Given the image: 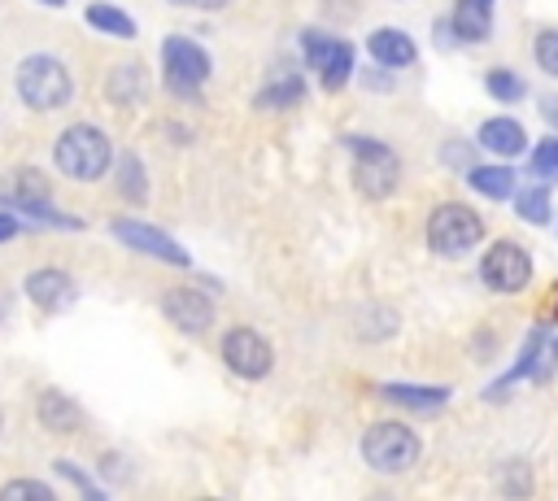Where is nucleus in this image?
Segmentation results:
<instances>
[{
	"label": "nucleus",
	"mask_w": 558,
	"mask_h": 501,
	"mask_svg": "<svg viewBox=\"0 0 558 501\" xmlns=\"http://www.w3.org/2000/svg\"><path fill=\"white\" fill-rule=\"evenodd\" d=\"M52 161L61 174L78 179V183H92V179H105V170L113 166V144L105 131L78 122L70 131L57 135V148H52Z\"/></svg>",
	"instance_id": "obj_1"
},
{
	"label": "nucleus",
	"mask_w": 558,
	"mask_h": 501,
	"mask_svg": "<svg viewBox=\"0 0 558 501\" xmlns=\"http://www.w3.org/2000/svg\"><path fill=\"white\" fill-rule=\"evenodd\" d=\"M13 83H17L22 105L35 109V113H52V109L70 105V96H74L70 70H65L57 57H48V52L26 57V61L17 65V78H13Z\"/></svg>",
	"instance_id": "obj_2"
},
{
	"label": "nucleus",
	"mask_w": 558,
	"mask_h": 501,
	"mask_svg": "<svg viewBox=\"0 0 558 501\" xmlns=\"http://www.w3.org/2000/svg\"><path fill=\"white\" fill-rule=\"evenodd\" d=\"M484 240V218L462 205V200H445L427 213V248L436 257H462Z\"/></svg>",
	"instance_id": "obj_3"
},
{
	"label": "nucleus",
	"mask_w": 558,
	"mask_h": 501,
	"mask_svg": "<svg viewBox=\"0 0 558 501\" xmlns=\"http://www.w3.org/2000/svg\"><path fill=\"white\" fill-rule=\"evenodd\" d=\"M362 457L379 475H401L418 462V436L405 423H375L362 436Z\"/></svg>",
	"instance_id": "obj_4"
},
{
	"label": "nucleus",
	"mask_w": 558,
	"mask_h": 501,
	"mask_svg": "<svg viewBox=\"0 0 558 501\" xmlns=\"http://www.w3.org/2000/svg\"><path fill=\"white\" fill-rule=\"evenodd\" d=\"M349 152H353V183L362 187V196H392L397 183H401V161L388 144L379 139H362V135H349Z\"/></svg>",
	"instance_id": "obj_5"
},
{
	"label": "nucleus",
	"mask_w": 558,
	"mask_h": 501,
	"mask_svg": "<svg viewBox=\"0 0 558 501\" xmlns=\"http://www.w3.org/2000/svg\"><path fill=\"white\" fill-rule=\"evenodd\" d=\"M480 279L488 292H501V296H514L527 288L532 279V253L514 240H497L488 244V253L480 257Z\"/></svg>",
	"instance_id": "obj_6"
},
{
	"label": "nucleus",
	"mask_w": 558,
	"mask_h": 501,
	"mask_svg": "<svg viewBox=\"0 0 558 501\" xmlns=\"http://www.w3.org/2000/svg\"><path fill=\"white\" fill-rule=\"evenodd\" d=\"M161 65H166L170 91H179V96H196L201 83L209 78V57H205V48H196V44L183 39V35H170V39L161 44Z\"/></svg>",
	"instance_id": "obj_7"
},
{
	"label": "nucleus",
	"mask_w": 558,
	"mask_h": 501,
	"mask_svg": "<svg viewBox=\"0 0 558 501\" xmlns=\"http://www.w3.org/2000/svg\"><path fill=\"white\" fill-rule=\"evenodd\" d=\"M301 48H305V61L318 70V78H323L327 91H340L349 83V74H353V48L344 39H336L327 30H305L301 35Z\"/></svg>",
	"instance_id": "obj_8"
},
{
	"label": "nucleus",
	"mask_w": 558,
	"mask_h": 501,
	"mask_svg": "<svg viewBox=\"0 0 558 501\" xmlns=\"http://www.w3.org/2000/svg\"><path fill=\"white\" fill-rule=\"evenodd\" d=\"M222 362H227L235 375H244V379H262V375H270L275 353H270V344H266L253 327H231V331L222 335Z\"/></svg>",
	"instance_id": "obj_9"
},
{
	"label": "nucleus",
	"mask_w": 558,
	"mask_h": 501,
	"mask_svg": "<svg viewBox=\"0 0 558 501\" xmlns=\"http://www.w3.org/2000/svg\"><path fill=\"white\" fill-rule=\"evenodd\" d=\"M113 235H118L126 248H135V253H144V257H157V261H166V266H192L187 248L174 244L166 231H157V227H148V222L118 218V222H113Z\"/></svg>",
	"instance_id": "obj_10"
},
{
	"label": "nucleus",
	"mask_w": 558,
	"mask_h": 501,
	"mask_svg": "<svg viewBox=\"0 0 558 501\" xmlns=\"http://www.w3.org/2000/svg\"><path fill=\"white\" fill-rule=\"evenodd\" d=\"M161 309H166V318H170L183 335H201V331H209V322H214V305H209V296L196 292V288H170V292L161 296Z\"/></svg>",
	"instance_id": "obj_11"
},
{
	"label": "nucleus",
	"mask_w": 558,
	"mask_h": 501,
	"mask_svg": "<svg viewBox=\"0 0 558 501\" xmlns=\"http://www.w3.org/2000/svg\"><path fill=\"white\" fill-rule=\"evenodd\" d=\"M26 296L44 314H61V309L74 305V279L65 270H31L26 274Z\"/></svg>",
	"instance_id": "obj_12"
},
{
	"label": "nucleus",
	"mask_w": 558,
	"mask_h": 501,
	"mask_svg": "<svg viewBox=\"0 0 558 501\" xmlns=\"http://www.w3.org/2000/svg\"><path fill=\"white\" fill-rule=\"evenodd\" d=\"M480 148H488V152H497L501 161H510V157L527 152V131H523L519 118H506V113L484 118V126H480Z\"/></svg>",
	"instance_id": "obj_13"
},
{
	"label": "nucleus",
	"mask_w": 558,
	"mask_h": 501,
	"mask_svg": "<svg viewBox=\"0 0 558 501\" xmlns=\"http://www.w3.org/2000/svg\"><path fill=\"white\" fill-rule=\"evenodd\" d=\"M366 52H371V61H375V65H384V70H401V65H414V57H418L414 39H410L405 30H392V26H384V30H371V39H366Z\"/></svg>",
	"instance_id": "obj_14"
},
{
	"label": "nucleus",
	"mask_w": 558,
	"mask_h": 501,
	"mask_svg": "<svg viewBox=\"0 0 558 501\" xmlns=\"http://www.w3.org/2000/svg\"><path fill=\"white\" fill-rule=\"evenodd\" d=\"M39 423H44V431H52V436H70V431L83 427V410H78L65 392L48 388V392L39 396Z\"/></svg>",
	"instance_id": "obj_15"
},
{
	"label": "nucleus",
	"mask_w": 558,
	"mask_h": 501,
	"mask_svg": "<svg viewBox=\"0 0 558 501\" xmlns=\"http://www.w3.org/2000/svg\"><path fill=\"white\" fill-rule=\"evenodd\" d=\"M488 9H493V4H484V0H458L453 13H449L453 39H462V44L488 39V30H493V13H488Z\"/></svg>",
	"instance_id": "obj_16"
},
{
	"label": "nucleus",
	"mask_w": 558,
	"mask_h": 501,
	"mask_svg": "<svg viewBox=\"0 0 558 501\" xmlns=\"http://www.w3.org/2000/svg\"><path fill=\"white\" fill-rule=\"evenodd\" d=\"M379 396L384 401H392V405H401V410H440L445 401H449V388H423V383H384L379 388Z\"/></svg>",
	"instance_id": "obj_17"
},
{
	"label": "nucleus",
	"mask_w": 558,
	"mask_h": 501,
	"mask_svg": "<svg viewBox=\"0 0 558 501\" xmlns=\"http://www.w3.org/2000/svg\"><path fill=\"white\" fill-rule=\"evenodd\" d=\"M466 183L480 192V196H488V200H510L514 196V170L506 166V161H497V166H471L466 170Z\"/></svg>",
	"instance_id": "obj_18"
},
{
	"label": "nucleus",
	"mask_w": 558,
	"mask_h": 501,
	"mask_svg": "<svg viewBox=\"0 0 558 501\" xmlns=\"http://www.w3.org/2000/svg\"><path fill=\"white\" fill-rule=\"evenodd\" d=\"M105 91H109V100H113V105H122V109L140 105V100L148 96V78H144V65H118V70L109 74Z\"/></svg>",
	"instance_id": "obj_19"
},
{
	"label": "nucleus",
	"mask_w": 558,
	"mask_h": 501,
	"mask_svg": "<svg viewBox=\"0 0 558 501\" xmlns=\"http://www.w3.org/2000/svg\"><path fill=\"white\" fill-rule=\"evenodd\" d=\"M514 209H519V218H523V222H532V227L549 222V218H554V200H549V187H545V179H541L536 187H523V192H514Z\"/></svg>",
	"instance_id": "obj_20"
},
{
	"label": "nucleus",
	"mask_w": 558,
	"mask_h": 501,
	"mask_svg": "<svg viewBox=\"0 0 558 501\" xmlns=\"http://www.w3.org/2000/svg\"><path fill=\"white\" fill-rule=\"evenodd\" d=\"M87 26H96V30H105V35H113V39H131L135 35V22L118 9V4H87Z\"/></svg>",
	"instance_id": "obj_21"
},
{
	"label": "nucleus",
	"mask_w": 558,
	"mask_h": 501,
	"mask_svg": "<svg viewBox=\"0 0 558 501\" xmlns=\"http://www.w3.org/2000/svg\"><path fill=\"white\" fill-rule=\"evenodd\" d=\"M545 340H549V331L545 327H536L532 335H527V344H523V353H519V362H514V370H506V379L488 392L493 401H497V392L506 388V383H514V379H523V375H536V362H541V349H545Z\"/></svg>",
	"instance_id": "obj_22"
},
{
	"label": "nucleus",
	"mask_w": 558,
	"mask_h": 501,
	"mask_svg": "<svg viewBox=\"0 0 558 501\" xmlns=\"http://www.w3.org/2000/svg\"><path fill=\"white\" fill-rule=\"evenodd\" d=\"M484 87H488V96L501 100V105H519V100L527 96V83H523V74H514V70H488V74H484Z\"/></svg>",
	"instance_id": "obj_23"
},
{
	"label": "nucleus",
	"mask_w": 558,
	"mask_h": 501,
	"mask_svg": "<svg viewBox=\"0 0 558 501\" xmlns=\"http://www.w3.org/2000/svg\"><path fill=\"white\" fill-rule=\"evenodd\" d=\"M305 96V83L296 78V74H283V78H275L262 96H257V105L262 109H288V105H296Z\"/></svg>",
	"instance_id": "obj_24"
},
{
	"label": "nucleus",
	"mask_w": 558,
	"mask_h": 501,
	"mask_svg": "<svg viewBox=\"0 0 558 501\" xmlns=\"http://www.w3.org/2000/svg\"><path fill=\"white\" fill-rule=\"evenodd\" d=\"M118 192L126 196V200H144L148 196V179H144V166H140V157H118Z\"/></svg>",
	"instance_id": "obj_25"
},
{
	"label": "nucleus",
	"mask_w": 558,
	"mask_h": 501,
	"mask_svg": "<svg viewBox=\"0 0 558 501\" xmlns=\"http://www.w3.org/2000/svg\"><path fill=\"white\" fill-rule=\"evenodd\" d=\"M527 170L536 174V179H558V135H549V139H541L536 148H532V157H527Z\"/></svg>",
	"instance_id": "obj_26"
},
{
	"label": "nucleus",
	"mask_w": 558,
	"mask_h": 501,
	"mask_svg": "<svg viewBox=\"0 0 558 501\" xmlns=\"http://www.w3.org/2000/svg\"><path fill=\"white\" fill-rule=\"evenodd\" d=\"M532 57H536V65H541L549 78H558V26L536 30V39H532Z\"/></svg>",
	"instance_id": "obj_27"
},
{
	"label": "nucleus",
	"mask_w": 558,
	"mask_h": 501,
	"mask_svg": "<svg viewBox=\"0 0 558 501\" xmlns=\"http://www.w3.org/2000/svg\"><path fill=\"white\" fill-rule=\"evenodd\" d=\"M0 497H4V501H13V497L52 501V488H48V484H39V479H13V484H4V488H0Z\"/></svg>",
	"instance_id": "obj_28"
},
{
	"label": "nucleus",
	"mask_w": 558,
	"mask_h": 501,
	"mask_svg": "<svg viewBox=\"0 0 558 501\" xmlns=\"http://www.w3.org/2000/svg\"><path fill=\"white\" fill-rule=\"evenodd\" d=\"M57 475H65V479H70L74 488H83L87 497H96V488H92V479H83V475L74 471V462H65V457H61V462H57Z\"/></svg>",
	"instance_id": "obj_29"
},
{
	"label": "nucleus",
	"mask_w": 558,
	"mask_h": 501,
	"mask_svg": "<svg viewBox=\"0 0 558 501\" xmlns=\"http://www.w3.org/2000/svg\"><path fill=\"white\" fill-rule=\"evenodd\" d=\"M471 148L462 144V139H453V144H445V166H466L471 170V157H466Z\"/></svg>",
	"instance_id": "obj_30"
},
{
	"label": "nucleus",
	"mask_w": 558,
	"mask_h": 501,
	"mask_svg": "<svg viewBox=\"0 0 558 501\" xmlns=\"http://www.w3.org/2000/svg\"><path fill=\"white\" fill-rule=\"evenodd\" d=\"M17 231H22V222H17L13 213H4V209H0V244H4V240H13Z\"/></svg>",
	"instance_id": "obj_31"
},
{
	"label": "nucleus",
	"mask_w": 558,
	"mask_h": 501,
	"mask_svg": "<svg viewBox=\"0 0 558 501\" xmlns=\"http://www.w3.org/2000/svg\"><path fill=\"white\" fill-rule=\"evenodd\" d=\"M366 87H375V91H392V78L379 74V70H371V74H366Z\"/></svg>",
	"instance_id": "obj_32"
},
{
	"label": "nucleus",
	"mask_w": 558,
	"mask_h": 501,
	"mask_svg": "<svg viewBox=\"0 0 558 501\" xmlns=\"http://www.w3.org/2000/svg\"><path fill=\"white\" fill-rule=\"evenodd\" d=\"M170 4H183V9H222L227 0H170Z\"/></svg>",
	"instance_id": "obj_33"
},
{
	"label": "nucleus",
	"mask_w": 558,
	"mask_h": 501,
	"mask_svg": "<svg viewBox=\"0 0 558 501\" xmlns=\"http://www.w3.org/2000/svg\"><path fill=\"white\" fill-rule=\"evenodd\" d=\"M541 113H545V118L558 126V96H545V100H541Z\"/></svg>",
	"instance_id": "obj_34"
},
{
	"label": "nucleus",
	"mask_w": 558,
	"mask_h": 501,
	"mask_svg": "<svg viewBox=\"0 0 558 501\" xmlns=\"http://www.w3.org/2000/svg\"><path fill=\"white\" fill-rule=\"evenodd\" d=\"M554 362H558V340H554Z\"/></svg>",
	"instance_id": "obj_35"
},
{
	"label": "nucleus",
	"mask_w": 558,
	"mask_h": 501,
	"mask_svg": "<svg viewBox=\"0 0 558 501\" xmlns=\"http://www.w3.org/2000/svg\"><path fill=\"white\" fill-rule=\"evenodd\" d=\"M44 4H65V0H44Z\"/></svg>",
	"instance_id": "obj_36"
},
{
	"label": "nucleus",
	"mask_w": 558,
	"mask_h": 501,
	"mask_svg": "<svg viewBox=\"0 0 558 501\" xmlns=\"http://www.w3.org/2000/svg\"><path fill=\"white\" fill-rule=\"evenodd\" d=\"M0 427H4V414H0Z\"/></svg>",
	"instance_id": "obj_37"
},
{
	"label": "nucleus",
	"mask_w": 558,
	"mask_h": 501,
	"mask_svg": "<svg viewBox=\"0 0 558 501\" xmlns=\"http://www.w3.org/2000/svg\"><path fill=\"white\" fill-rule=\"evenodd\" d=\"M484 4H493V0H484Z\"/></svg>",
	"instance_id": "obj_38"
}]
</instances>
